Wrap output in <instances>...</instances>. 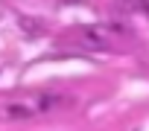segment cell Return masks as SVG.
Wrapping results in <instances>:
<instances>
[{"label": "cell", "mask_w": 149, "mask_h": 131, "mask_svg": "<svg viewBox=\"0 0 149 131\" xmlns=\"http://www.w3.org/2000/svg\"><path fill=\"white\" fill-rule=\"evenodd\" d=\"M64 96L58 93H26V96H18L12 102H6V117L9 119H32V117H41L47 111H53L56 105H61Z\"/></svg>", "instance_id": "6da1fadb"}, {"label": "cell", "mask_w": 149, "mask_h": 131, "mask_svg": "<svg viewBox=\"0 0 149 131\" xmlns=\"http://www.w3.org/2000/svg\"><path fill=\"white\" fill-rule=\"evenodd\" d=\"M79 38L88 44V47H105L111 41V29L108 26H82Z\"/></svg>", "instance_id": "7a4b0ae2"}]
</instances>
